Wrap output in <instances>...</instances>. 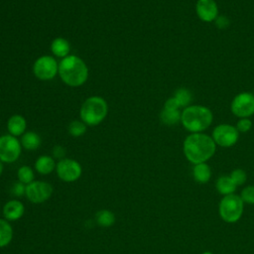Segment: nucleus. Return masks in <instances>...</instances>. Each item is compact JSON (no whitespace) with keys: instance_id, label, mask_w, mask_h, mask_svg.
I'll return each instance as SVG.
<instances>
[{"instance_id":"f257e3e1","label":"nucleus","mask_w":254,"mask_h":254,"mask_svg":"<svg viewBox=\"0 0 254 254\" xmlns=\"http://www.w3.org/2000/svg\"><path fill=\"white\" fill-rule=\"evenodd\" d=\"M186 158L192 164L205 163L215 153L216 144L213 139L203 133H191L184 141Z\"/></svg>"},{"instance_id":"f03ea898","label":"nucleus","mask_w":254,"mask_h":254,"mask_svg":"<svg viewBox=\"0 0 254 254\" xmlns=\"http://www.w3.org/2000/svg\"><path fill=\"white\" fill-rule=\"evenodd\" d=\"M59 75L70 87L84 84L88 78V67L84 61L75 55H68L59 63Z\"/></svg>"},{"instance_id":"7ed1b4c3","label":"nucleus","mask_w":254,"mask_h":254,"mask_svg":"<svg viewBox=\"0 0 254 254\" xmlns=\"http://www.w3.org/2000/svg\"><path fill=\"white\" fill-rule=\"evenodd\" d=\"M212 119L211 110L203 105L187 106L181 115L183 126L190 133H201L210 126Z\"/></svg>"},{"instance_id":"20e7f679","label":"nucleus","mask_w":254,"mask_h":254,"mask_svg":"<svg viewBox=\"0 0 254 254\" xmlns=\"http://www.w3.org/2000/svg\"><path fill=\"white\" fill-rule=\"evenodd\" d=\"M108 114V104L106 100L98 95L87 97L80 106V120L87 126L100 124Z\"/></svg>"},{"instance_id":"39448f33","label":"nucleus","mask_w":254,"mask_h":254,"mask_svg":"<svg viewBox=\"0 0 254 254\" xmlns=\"http://www.w3.org/2000/svg\"><path fill=\"white\" fill-rule=\"evenodd\" d=\"M243 200L236 194L224 195L219 202V215L228 223L238 221L243 213Z\"/></svg>"},{"instance_id":"423d86ee","label":"nucleus","mask_w":254,"mask_h":254,"mask_svg":"<svg viewBox=\"0 0 254 254\" xmlns=\"http://www.w3.org/2000/svg\"><path fill=\"white\" fill-rule=\"evenodd\" d=\"M33 73L40 80L54 79L59 74V63L52 56H41L33 64Z\"/></svg>"},{"instance_id":"0eeeda50","label":"nucleus","mask_w":254,"mask_h":254,"mask_svg":"<svg viewBox=\"0 0 254 254\" xmlns=\"http://www.w3.org/2000/svg\"><path fill=\"white\" fill-rule=\"evenodd\" d=\"M22 153L20 140L10 134L0 136V161L6 164L16 162Z\"/></svg>"},{"instance_id":"6e6552de","label":"nucleus","mask_w":254,"mask_h":254,"mask_svg":"<svg viewBox=\"0 0 254 254\" xmlns=\"http://www.w3.org/2000/svg\"><path fill=\"white\" fill-rule=\"evenodd\" d=\"M56 173L61 181L64 183H73L81 177L82 167L76 160L64 158L57 163Z\"/></svg>"},{"instance_id":"1a4fd4ad","label":"nucleus","mask_w":254,"mask_h":254,"mask_svg":"<svg viewBox=\"0 0 254 254\" xmlns=\"http://www.w3.org/2000/svg\"><path fill=\"white\" fill-rule=\"evenodd\" d=\"M54 192L53 186L45 181L35 180L29 185H26L25 196L32 203H43L49 200Z\"/></svg>"},{"instance_id":"9d476101","label":"nucleus","mask_w":254,"mask_h":254,"mask_svg":"<svg viewBox=\"0 0 254 254\" xmlns=\"http://www.w3.org/2000/svg\"><path fill=\"white\" fill-rule=\"evenodd\" d=\"M232 113L238 118H249L254 114V94L241 92L237 94L230 105Z\"/></svg>"},{"instance_id":"9b49d317","label":"nucleus","mask_w":254,"mask_h":254,"mask_svg":"<svg viewBox=\"0 0 254 254\" xmlns=\"http://www.w3.org/2000/svg\"><path fill=\"white\" fill-rule=\"evenodd\" d=\"M211 138L216 145L228 148L236 144L239 138V132L236 127L230 124H219L213 129Z\"/></svg>"},{"instance_id":"f8f14e48","label":"nucleus","mask_w":254,"mask_h":254,"mask_svg":"<svg viewBox=\"0 0 254 254\" xmlns=\"http://www.w3.org/2000/svg\"><path fill=\"white\" fill-rule=\"evenodd\" d=\"M195 12L201 21L209 23L217 18L218 7L214 0H197Z\"/></svg>"},{"instance_id":"ddd939ff","label":"nucleus","mask_w":254,"mask_h":254,"mask_svg":"<svg viewBox=\"0 0 254 254\" xmlns=\"http://www.w3.org/2000/svg\"><path fill=\"white\" fill-rule=\"evenodd\" d=\"M3 216L10 222L17 221L23 217L25 213V205L18 198L9 199L3 206Z\"/></svg>"},{"instance_id":"4468645a","label":"nucleus","mask_w":254,"mask_h":254,"mask_svg":"<svg viewBox=\"0 0 254 254\" xmlns=\"http://www.w3.org/2000/svg\"><path fill=\"white\" fill-rule=\"evenodd\" d=\"M7 130L12 136H22L27 130V120L20 114H14L7 121Z\"/></svg>"},{"instance_id":"2eb2a0df","label":"nucleus","mask_w":254,"mask_h":254,"mask_svg":"<svg viewBox=\"0 0 254 254\" xmlns=\"http://www.w3.org/2000/svg\"><path fill=\"white\" fill-rule=\"evenodd\" d=\"M35 170L38 174L43 176H48L56 171L57 163L52 156L42 155L35 161Z\"/></svg>"},{"instance_id":"dca6fc26","label":"nucleus","mask_w":254,"mask_h":254,"mask_svg":"<svg viewBox=\"0 0 254 254\" xmlns=\"http://www.w3.org/2000/svg\"><path fill=\"white\" fill-rule=\"evenodd\" d=\"M51 51L52 54L60 59H64L69 55L70 45L68 41L64 38L58 37L55 38L51 43Z\"/></svg>"},{"instance_id":"f3484780","label":"nucleus","mask_w":254,"mask_h":254,"mask_svg":"<svg viewBox=\"0 0 254 254\" xmlns=\"http://www.w3.org/2000/svg\"><path fill=\"white\" fill-rule=\"evenodd\" d=\"M22 148L28 151H35L37 150L41 144H42V139L39 134L33 131H26L20 139Z\"/></svg>"},{"instance_id":"a211bd4d","label":"nucleus","mask_w":254,"mask_h":254,"mask_svg":"<svg viewBox=\"0 0 254 254\" xmlns=\"http://www.w3.org/2000/svg\"><path fill=\"white\" fill-rule=\"evenodd\" d=\"M14 230L10 221L0 218V248L7 247L13 240Z\"/></svg>"},{"instance_id":"6ab92c4d","label":"nucleus","mask_w":254,"mask_h":254,"mask_svg":"<svg viewBox=\"0 0 254 254\" xmlns=\"http://www.w3.org/2000/svg\"><path fill=\"white\" fill-rule=\"evenodd\" d=\"M193 179L196 183L206 184L211 177V171L206 163H199L194 165L192 170Z\"/></svg>"},{"instance_id":"aec40b11","label":"nucleus","mask_w":254,"mask_h":254,"mask_svg":"<svg viewBox=\"0 0 254 254\" xmlns=\"http://www.w3.org/2000/svg\"><path fill=\"white\" fill-rule=\"evenodd\" d=\"M236 188L237 186L233 183L230 176H221L216 181V190L221 194H232L235 191Z\"/></svg>"},{"instance_id":"412c9836","label":"nucleus","mask_w":254,"mask_h":254,"mask_svg":"<svg viewBox=\"0 0 254 254\" xmlns=\"http://www.w3.org/2000/svg\"><path fill=\"white\" fill-rule=\"evenodd\" d=\"M116 217L109 209H100L95 213V222L101 227H110L115 223Z\"/></svg>"},{"instance_id":"4be33fe9","label":"nucleus","mask_w":254,"mask_h":254,"mask_svg":"<svg viewBox=\"0 0 254 254\" xmlns=\"http://www.w3.org/2000/svg\"><path fill=\"white\" fill-rule=\"evenodd\" d=\"M181 115H182V112H180V109L163 108V110L160 113V119L162 123L171 126L181 121Z\"/></svg>"},{"instance_id":"5701e85b","label":"nucleus","mask_w":254,"mask_h":254,"mask_svg":"<svg viewBox=\"0 0 254 254\" xmlns=\"http://www.w3.org/2000/svg\"><path fill=\"white\" fill-rule=\"evenodd\" d=\"M17 179L19 182L29 185L35 181V172L30 166L23 165L17 171Z\"/></svg>"},{"instance_id":"b1692460","label":"nucleus","mask_w":254,"mask_h":254,"mask_svg":"<svg viewBox=\"0 0 254 254\" xmlns=\"http://www.w3.org/2000/svg\"><path fill=\"white\" fill-rule=\"evenodd\" d=\"M86 126L81 120H72L67 126V131L72 137H80L86 132Z\"/></svg>"},{"instance_id":"393cba45","label":"nucleus","mask_w":254,"mask_h":254,"mask_svg":"<svg viewBox=\"0 0 254 254\" xmlns=\"http://www.w3.org/2000/svg\"><path fill=\"white\" fill-rule=\"evenodd\" d=\"M174 97L178 101L180 106H188L191 100V93L187 88H179L176 90Z\"/></svg>"},{"instance_id":"a878e982","label":"nucleus","mask_w":254,"mask_h":254,"mask_svg":"<svg viewBox=\"0 0 254 254\" xmlns=\"http://www.w3.org/2000/svg\"><path fill=\"white\" fill-rule=\"evenodd\" d=\"M230 178L236 186H241L245 183L247 176H246V173L242 169H235L230 174Z\"/></svg>"},{"instance_id":"bb28decb","label":"nucleus","mask_w":254,"mask_h":254,"mask_svg":"<svg viewBox=\"0 0 254 254\" xmlns=\"http://www.w3.org/2000/svg\"><path fill=\"white\" fill-rule=\"evenodd\" d=\"M10 192L13 196L15 197H21V196H24L25 193H26V185L17 181V182H14L13 185L11 186V189H10Z\"/></svg>"},{"instance_id":"cd10ccee","label":"nucleus","mask_w":254,"mask_h":254,"mask_svg":"<svg viewBox=\"0 0 254 254\" xmlns=\"http://www.w3.org/2000/svg\"><path fill=\"white\" fill-rule=\"evenodd\" d=\"M241 199L243 202L249 203V204H254V186H248L243 189L240 194Z\"/></svg>"},{"instance_id":"c85d7f7f","label":"nucleus","mask_w":254,"mask_h":254,"mask_svg":"<svg viewBox=\"0 0 254 254\" xmlns=\"http://www.w3.org/2000/svg\"><path fill=\"white\" fill-rule=\"evenodd\" d=\"M235 127L238 132L246 133L252 128V121L249 118H240L237 121Z\"/></svg>"},{"instance_id":"c756f323","label":"nucleus","mask_w":254,"mask_h":254,"mask_svg":"<svg viewBox=\"0 0 254 254\" xmlns=\"http://www.w3.org/2000/svg\"><path fill=\"white\" fill-rule=\"evenodd\" d=\"M52 154H53V158L54 159H58L59 161L62 160V159H64L65 158V154H66V151L65 149L61 146V145H56L53 150H52Z\"/></svg>"},{"instance_id":"7c9ffc66","label":"nucleus","mask_w":254,"mask_h":254,"mask_svg":"<svg viewBox=\"0 0 254 254\" xmlns=\"http://www.w3.org/2000/svg\"><path fill=\"white\" fill-rule=\"evenodd\" d=\"M214 21H215V25L218 29H225L230 24V21L226 16H217V18Z\"/></svg>"},{"instance_id":"2f4dec72","label":"nucleus","mask_w":254,"mask_h":254,"mask_svg":"<svg viewBox=\"0 0 254 254\" xmlns=\"http://www.w3.org/2000/svg\"><path fill=\"white\" fill-rule=\"evenodd\" d=\"M180 107L181 106L179 105L178 101L176 100V98L174 96L167 99L164 104V108H168V109H180Z\"/></svg>"},{"instance_id":"473e14b6","label":"nucleus","mask_w":254,"mask_h":254,"mask_svg":"<svg viewBox=\"0 0 254 254\" xmlns=\"http://www.w3.org/2000/svg\"><path fill=\"white\" fill-rule=\"evenodd\" d=\"M3 171H4V166H3V162H2V161H0V176L2 175Z\"/></svg>"},{"instance_id":"72a5a7b5","label":"nucleus","mask_w":254,"mask_h":254,"mask_svg":"<svg viewBox=\"0 0 254 254\" xmlns=\"http://www.w3.org/2000/svg\"><path fill=\"white\" fill-rule=\"evenodd\" d=\"M202 254H212L211 252H208V251H206V252H203Z\"/></svg>"}]
</instances>
